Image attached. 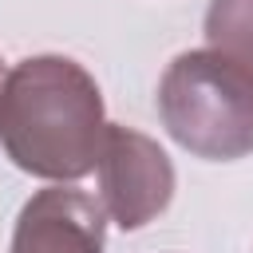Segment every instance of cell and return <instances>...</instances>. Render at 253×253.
I'll return each instance as SVG.
<instances>
[{"label":"cell","mask_w":253,"mask_h":253,"mask_svg":"<svg viewBox=\"0 0 253 253\" xmlns=\"http://www.w3.org/2000/svg\"><path fill=\"white\" fill-rule=\"evenodd\" d=\"M95 170L103 182L107 213L123 229H142L150 217H158L170 206L174 166L158 142H150L146 134H138L130 126H107L103 130Z\"/></svg>","instance_id":"3957f363"},{"label":"cell","mask_w":253,"mask_h":253,"mask_svg":"<svg viewBox=\"0 0 253 253\" xmlns=\"http://www.w3.org/2000/svg\"><path fill=\"white\" fill-rule=\"evenodd\" d=\"M158 115L190 154L245 158L253 154V67L221 51H182L158 83Z\"/></svg>","instance_id":"7a4b0ae2"},{"label":"cell","mask_w":253,"mask_h":253,"mask_svg":"<svg viewBox=\"0 0 253 253\" xmlns=\"http://www.w3.org/2000/svg\"><path fill=\"white\" fill-rule=\"evenodd\" d=\"M103 130L99 87L75 59H20L0 79V146L20 170L75 182L95 170Z\"/></svg>","instance_id":"6da1fadb"},{"label":"cell","mask_w":253,"mask_h":253,"mask_svg":"<svg viewBox=\"0 0 253 253\" xmlns=\"http://www.w3.org/2000/svg\"><path fill=\"white\" fill-rule=\"evenodd\" d=\"M8 253H103V206L83 190H40L20 210Z\"/></svg>","instance_id":"277c9868"},{"label":"cell","mask_w":253,"mask_h":253,"mask_svg":"<svg viewBox=\"0 0 253 253\" xmlns=\"http://www.w3.org/2000/svg\"><path fill=\"white\" fill-rule=\"evenodd\" d=\"M206 40L213 51L253 67V0H213L206 12Z\"/></svg>","instance_id":"5b68a950"}]
</instances>
